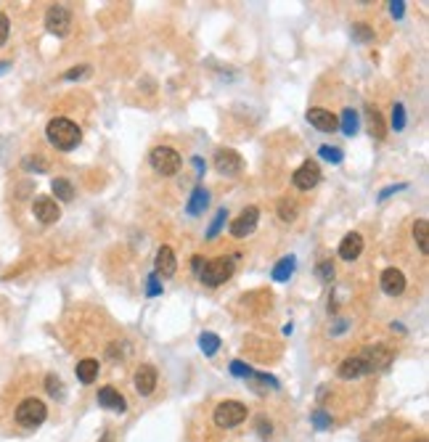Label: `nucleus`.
Masks as SVG:
<instances>
[{"label":"nucleus","mask_w":429,"mask_h":442,"mask_svg":"<svg viewBox=\"0 0 429 442\" xmlns=\"http://www.w3.org/2000/svg\"><path fill=\"white\" fill-rule=\"evenodd\" d=\"M45 135H48V143L53 148H59V151H72L82 141V130L72 120H66V117H56V120L48 122Z\"/></svg>","instance_id":"nucleus-1"},{"label":"nucleus","mask_w":429,"mask_h":442,"mask_svg":"<svg viewBox=\"0 0 429 442\" xmlns=\"http://www.w3.org/2000/svg\"><path fill=\"white\" fill-rule=\"evenodd\" d=\"M239 255H233V257H215V260H207L205 268H202V273H199V278L202 283L207 286H220L225 283L231 276H233V260H236Z\"/></svg>","instance_id":"nucleus-2"},{"label":"nucleus","mask_w":429,"mask_h":442,"mask_svg":"<svg viewBox=\"0 0 429 442\" xmlns=\"http://www.w3.org/2000/svg\"><path fill=\"white\" fill-rule=\"evenodd\" d=\"M45 416H48V408L38 398H27L16 405V424L24 429H38L45 421Z\"/></svg>","instance_id":"nucleus-3"},{"label":"nucleus","mask_w":429,"mask_h":442,"mask_svg":"<svg viewBox=\"0 0 429 442\" xmlns=\"http://www.w3.org/2000/svg\"><path fill=\"white\" fill-rule=\"evenodd\" d=\"M246 421V405L239 400H225L215 408V424L220 429H233Z\"/></svg>","instance_id":"nucleus-4"},{"label":"nucleus","mask_w":429,"mask_h":442,"mask_svg":"<svg viewBox=\"0 0 429 442\" xmlns=\"http://www.w3.org/2000/svg\"><path fill=\"white\" fill-rule=\"evenodd\" d=\"M45 29L51 35H56V38H66L69 29H72V11L66 5H62V3L51 5L48 14H45Z\"/></svg>","instance_id":"nucleus-5"},{"label":"nucleus","mask_w":429,"mask_h":442,"mask_svg":"<svg viewBox=\"0 0 429 442\" xmlns=\"http://www.w3.org/2000/svg\"><path fill=\"white\" fill-rule=\"evenodd\" d=\"M148 159H151V167L159 175H175L181 170V154L172 146H157Z\"/></svg>","instance_id":"nucleus-6"},{"label":"nucleus","mask_w":429,"mask_h":442,"mask_svg":"<svg viewBox=\"0 0 429 442\" xmlns=\"http://www.w3.org/2000/svg\"><path fill=\"white\" fill-rule=\"evenodd\" d=\"M361 358L366 363L368 374H374V371H387L392 358H395V352L389 350L387 344H368L366 350L361 352Z\"/></svg>","instance_id":"nucleus-7"},{"label":"nucleus","mask_w":429,"mask_h":442,"mask_svg":"<svg viewBox=\"0 0 429 442\" xmlns=\"http://www.w3.org/2000/svg\"><path fill=\"white\" fill-rule=\"evenodd\" d=\"M257 220H260V209H257V207H246V209H242V212H239V218H236V220H231V236H236V239H246L249 233H255Z\"/></svg>","instance_id":"nucleus-8"},{"label":"nucleus","mask_w":429,"mask_h":442,"mask_svg":"<svg viewBox=\"0 0 429 442\" xmlns=\"http://www.w3.org/2000/svg\"><path fill=\"white\" fill-rule=\"evenodd\" d=\"M291 183L300 188V191H310V188H315L318 183H321V170H318V164L315 161H302L297 170H294V175H291Z\"/></svg>","instance_id":"nucleus-9"},{"label":"nucleus","mask_w":429,"mask_h":442,"mask_svg":"<svg viewBox=\"0 0 429 442\" xmlns=\"http://www.w3.org/2000/svg\"><path fill=\"white\" fill-rule=\"evenodd\" d=\"M242 167H244V159H242L239 151H233V148H218L215 151V170L220 175H236V172H242Z\"/></svg>","instance_id":"nucleus-10"},{"label":"nucleus","mask_w":429,"mask_h":442,"mask_svg":"<svg viewBox=\"0 0 429 442\" xmlns=\"http://www.w3.org/2000/svg\"><path fill=\"white\" fill-rule=\"evenodd\" d=\"M307 122H310L313 127H318L321 133H334V130L339 127V120H337V114H331L328 109H321V106H313V109H307Z\"/></svg>","instance_id":"nucleus-11"},{"label":"nucleus","mask_w":429,"mask_h":442,"mask_svg":"<svg viewBox=\"0 0 429 442\" xmlns=\"http://www.w3.org/2000/svg\"><path fill=\"white\" fill-rule=\"evenodd\" d=\"M32 209H35V218L45 225H53V222L62 218V209H59V204L53 199H48V196H38L35 204H32Z\"/></svg>","instance_id":"nucleus-12"},{"label":"nucleus","mask_w":429,"mask_h":442,"mask_svg":"<svg viewBox=\"0 0 429 442\" xmlns=\"http://www.w3.org/2000/svg\"><path fill=\"white\" fill-rule=\"evenodd\" d=\"M379 283H382V291L389 294V297H400V294L406 291V276H403L398 268H387V270L382 273Z\"/></svg>","instance_id":"nucleus-13"},{"label":"nucleus","mask_w":429,"mask_h":442,"mask_svg":"<svg viewBox=\"0 0 429 442\" xmlns=\"http://www.w3.org/2000/svg\"><path fill=\"white\" fill-rule=\"evenodd\" d=\"M157 382H159V376H157V368L154 365H141L138 371H135V389H138V395L143 398H148L154 389H157Z\"/></svg>","instance_id":"nucleus-14"},{"label":"nucleus","mask_w":429,"mask_h":442,"mask_svg":"<svg viewBox=\"0 0 429 442\" xmlns=\"http://www.w3.org/2000/svg\"><path fill=\"white\" fill-rule=\"evenodd\" d=\"M366 374H368V368H366V363H363L361 355L342 361L339 363V368H337V376H339V379H345V382H350V379H361V376H366Z\"/></svg>","instance_id":"nucleus-15"},{"label":"nucleus","mask_w":429,"mask_h":442,"mask_svg":"<svg viewBox=\"0 0 429 442\" xmlns=\"http://www.w3.org/2000/svg\"><path fill=\"white\" fill-rule=\"evenodd\" d=\"M99 405L114 411V413H125V411H127V402H125V398L114 389V387H101V389H99Z\"/></svg>","instance_id":"nucleus-16"},{"label":"nucleus","mask_w":429,"mask_h":442,"mask_svg":"<svg viewBox=\"0 0 429 442\" xmlns=\"http://www.w3.org/2000/svg\"><path fill=\"white\" fill-rule=\"evenodd\" d=\"M361 252H363V236L361 233H348L345 239H342V244H339V257L342 260H358L361 257Z\"/></svg>","instance_id":"nucleus-17"},{"label":"nucleus","mask_w":429,"mask_h":442,"mask_svg":"<svg viewBox=\"0 0 429 442\" xmlns=\"http://www.w3.org/2000/svg\"><path fill=\"white\" fill-rule=\"evenodd\" d=\"M175 270H178L175 252H172L170 246H159V252H157V273H159L162 278H172Z\"/></svg>","instance_id":"nucleus-18"},{"label":"nucleus","mask_w":429,"mask_h":442,"mask_svg":"<svg viewBox=\"0 0 429 442\" xmlns=\"http://www.w3.org/2000/svg\"><path fill=\"white\" fill-rule=\"evenodd\" d=\"M207 204H209V191H207L205 185H196V188L191 191L188 204H185V212H188L191 218H199V215H205Z\"/></svg>","instance_id":"nucleus-19"},{"label":"nucleus","mask_w":429,"mask_h":442,"mask_svg":"<svg viewBox=\"0 0 429 442\" xmlns=\"http://www.w3.org/2000/svg\"><path fill=\"white\" fill-rule=\"evenodd\" d=\"M366 117H368V130H371V135H374L376 141H382L385 133H387V127H385V120H382L379 109H376V106H366Z\"/></svg>","instance_id":"nucleus-20"},{"label":"nucleus","mask_w":429,"mask_h":442,"mask_svg":"<svg viewBox=\"0 0 429 442\" xmlns=\"http://www.w3.org/2000/svg\"><path fill=\"white\" fill-rule=\"evenodd\" d=\"M77 379L82 384H93L99 379V361L93 358H85V361L77 363Z\"/></svg>","instance_id":"nucleus-21"},{"label":"nucleus","mask_w":429,"mask_h":442,"mask_svg":"<svg viewBox=\"0 0 429 442\" xmlns=\"http://www.w3.org/2000/svg\"><path fill=\"white\" fill-rule=\"evenodd\" d=\"M413 242L419 246V252L421 255H427L429 252V222L424 218H419V220L413 222Z\"/></svg>","instance_id":"nucleus-22"},{"label":"nucleus","mask_w":429,"mask_h":442,"mask_svg":"<svg viewBox=\"0 0 429 442\" xmlns=\"http://www.w3.org/2000/svg\"><path fill=\"white\" fill-rule=\"evenodd\" d=\"M294 268H297V260H294V257H284V260L276 262V268H273L270 278H273V281H289V278H291V273H294Z\"/></svg>","instance_id":"nucleus-23"},{"label":"nucleus","mask_w":429,"mask_h":442,"mask_svg":"<svg viewBox=\"0 0 429 442\" xmlns=\"http://www.w3.org/2000/svg\"><path fill=\"white\" fill-rule=\"evenodd\" d=\"M51 191L56 194V199H62V201L75 199V185L66 181V178H53V183H51Z\"/></svg>","instance_id":"nucleus-24"},{"label":"nucleus","mask_w":429,"mask_h":442,"mask_svg":"<svg viewBox=\"0 0 429 442\" xmlns=\"http://www.w3.org/2000/svg\"><path fill=\"white\" fill-rule=\"evenodd\" d=\"M339 125H342V133L352 138V135L358 133V127H361L358 112H355V109H345V112H342V122H339Z\"/></svg>","instance_id":"nucleus-25"},{"label":"nucleus","mask_w":429,"mask_h":442,"mask_svg":"<svg viewBox=\"0 0 429 442\" xmlns=\"http://www.w3.org/2000/svg\"><path fill=\"white\" fill-rule=\"evenodd\" d=\"M199 350L205 352L207 358H212V355L220 350V337H218V334H212V331H205V334L199 337Z\"/></svg>","instance_id":"nucleus-26"},{"label":"nucleus","mask_w":429,"mask_h":442,"mask_svg":"<svg viewBox=\"0 0 429 442\" xmlns=\"http://www.w3.org/2000/svg\"><path fill=\"white\" fill-rule=\"evenodd\" d=\"M225 220H228V212H225V207H220V209H218V215L212 218V225L207 228V239H215V236L220 233V228L225 225Z\"/></svg>","instance_id":"nucleus-27"},{"label":"nucleus","mask_w":429,"mask_h":442,"mask_svg":"<svg viewBox=\"0 0 429 442\" xmlns=\"http://www.w3.org/2000/svg\"><path fill=\"white\" fill-rule=\"evenodd\" d=\"M352 40L371 42L374 40V29H371L368 24H352Z\"/></svg>","instance_id":"nucleus-28"},{"label":"nucleus","mask_w":429,"mask_h":442,"mask_svg":"<svg viewBox=\"0 0 429 442\" xmlns=\"http://www.w3.org/2000/svg\"><path fill=\"white\" fill-rule=\"evenodd\" d=\"M318 157L331 161V164H339V161H342V151H339L337 146H321V148H318Z\"/></svg>","instance_id":"nucleus-29"},{"label":"nucleus","mask_w":429,"mask_h":442,"mask_svg":"<svg viewBox=\"0 0 429 442\" xmlns=\"http://www.w3.org/2000/svg\"><path fill=\"white\" fill-rule=\"evenodd\" d=\"M278 215H281V220L291 222L297 218V204L289 199H281V204H278Z\"/></svg>","instance_id":"nucleus-30"},{"label":"nucleus","mask_w":429,"mask_h":442,"mask_svg":"<svg viewBox=\"0 0 429 442\" xmlns=\"http://www.w3.org/2000/svg\"><path fill=\"white\" fill-rule=\"evenodd\" d=\"M392 127L395 130H403L406 127V109H403V103H395L392 106Z\"/></svg>","instance_id":"nucleus-31"},{"label":"nucleus","mask_w":429,"mask_h":442,"mask_svg":"<svg viewBox=\"0 0 429 442\" xmlns=\"http://www.w3.org/2000/svg\"><path fill=\"white\" fill-rule=\"evenodd\" d=\"M45 387H48V395H51V398H62L64 395L62 379H59V376H53V374H51V376H45Z\"/></svg>","instance_id":"nucleus-32"},{"label":"nucleus","mask_w":429,"mask_h":442,"mask_svg":"<svg viewBox=\"0 0 429 442\" xmlns=\"http://www.w3.org/2000/svg\"><path fill=\"white\" fill-rule=\"evenodd\" d=\"M231 374H233V376H239V379H249V376H252V368L242 361H233L231 363Z\"/></svg>","instance_id":"nucleus-33"},{"label":"nucleus","mask_w":429,"mask_h":442,"mask_svg":"<svg viewBox=\"0 0 429 442\" xmlns=\"http://www.w3.org/2000/svg\"><path fill=\"white\" fill-rule=\"evenodd\" d=\"M318 276H321L324 281H331V278H334V265H331V260H324L318 265Z\"/></svg>","instance_id":"nucleus-34"},{"label":"nucleus","mask_w":429,"mask_h":442,"mask_svg":"<svg viewBox=\"0 0 429 442\" xmlns=\"http://www.w3.org/2000/svg\"><path fill=\"white\" fill-rule=\"evenodd\" d=\"M24 167H27V170H35V172H45V170H48V164L42 159H38V157H35V159L27 157V159H24Z\"/></svg>","instance_id":"nucleus-35"},{"label":"nucleus","mask_w":429,"mask_h":442,"mask_svg":"<svg viewBox=\"0 0 429 442\" xmlns=\"http://www.w3.org/2000/svg\"><path fill=\"white\" fill-rule=\"evenodd\" d=\"M406 188H408L406 183H398V185H387V188H382V191H379V201H385L387 196H392V194H398V191H406Z\"/></svg>","instance_id":"nucleus-36"},{"label":"nucleus","mask_w":429,"mask_h":442,"mask_svg":"<svg viewBox=\"0 0 429 442\" xmlns=\"http://www.w3.org/2000/svg\"><path fill=\"white\" fill-rule=\"evenodd\" d=\"M313 424H315L318 429H328V426H331V419H328L324 411H315V413H313Z\"/></svg>","instance_id":"nucleus-37"},{"label":"nucleus","mask_w":429,"mask_h":442,"mask_svg":"<svg viewBox=\"0 0 429 442\" xmlns=\"http://www.w3.org/2000/svg\"><path fill=\"white\" fill-rule=\"evenodd\" d=\"M8 29H11V21L5 14H0V45L8 40Z\"/></svg>","instance_id":"nucleus-38"},{"label":"nucleus","mask_w":429,"mask_h":442,"mask_svg":"<svg viewBox=\"0 0 429 442\" xmlns=\"http://www.w3.org/2000/svg\"><path fill=\"white\" fill-rule=\"evenodd\" d=\"M88 72H90V66H75V69H69L64 77H66V80H77V77L88 75Z\"/></svg>","instance_id":"nucleus-39"},{"label":"nucleus","mask_w":429,"mask_h":442,"mask_svg":"<svg viewBox=\"0 0 429 442\" xmlns=\"http://www.w3.org/2000/svg\"><path fill=\"white\" fill-rule=\"evenodd\" d=\"M403 11H406V3H403V0H398V3H389V14H392L395 19H400V16H403Z\"/></svg>","instance_id":"nucleus-40"},{"label":"nucleus","mask_w":429,"mask_h":442,"mask_svg":"<svg viewBox=\"0 0 429 442\" xmlns=\"http://www.w3.org/2000/svg\"><path fill=\"white\" fill-rule=\"evenodd\" d=\"M257 432H260L263 437H270V421H265V419H257Z\"/></svg>","instance_id":"nucleus-41"},{"label":"nucleus","mask_w":429,"mask_h":442,"mask_svg":"<svg viewBox=\"0 0 429 442\" xmlns=\"http://www.w3.org/2000/svg\"><path fill=\"white\" fill-rule=\"evenodd\" d=\"M162 289H159V283H157V276H151L148 278V297H157Z\"/></svg>","instance_id":"nucleus-42"},{"label":"nucleus","mask_w":429,"mask_h":442,"mask_svg":"<svg viewBox=\"0 0 429 442\" xmlns=\"http://www.w3.org/2000/svg\"><path fill=\"white\" fill-rule=\"evenodd\" d=\"M191 268H194V273H196V276H199V273H202V268H205V260H202V257H199V255H196V257H194V260H191Z\"/></svg>","instance_id":"nucleus-43"},{"label":"nucleus","mask_w":429,"mask_h":442,"mask_svg":"<svg viewBox=\"0 0 429 442\" xmlns=\"http://www.w3.org/2000/svg\"><path fill=\"white\" fill-rule=\"evenodd\" d=\"M194 167H196V170H199V175H202V172H205V164H202V159H199V157H194Z\"/></svg>","instance_id":"nucleus-44"},{"label":"nucleus","mask_w":429,"mask_h":442,"mask_svg":"<svg viewBox=\"0 0 429 442\" xmlns=\"http://www.w3.org/2000/svg\"><path fill=\"white\" fill-rule=\"evenodd\" d=\"M3 69H8V64H0V75H3Z\"/></svg>","instance_id":"nucleus-45"}]
</instances>
